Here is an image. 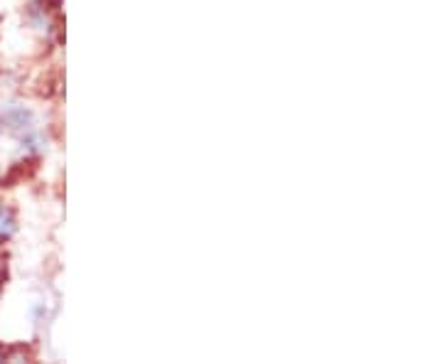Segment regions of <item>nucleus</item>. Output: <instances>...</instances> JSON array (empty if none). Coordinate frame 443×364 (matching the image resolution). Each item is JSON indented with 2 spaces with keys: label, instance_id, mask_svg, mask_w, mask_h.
<instances>
[{
  "label": "nucleus",
  "instance_id": "nucleus-1",
  "mask_svg": "<svg viewBox=\"0 0 443 364\" xmlns=\"http://www.w3.org/2000/svg\"><path fill=\"white\" fill-rule=\"evenodd\" d=\"M5 121L12 125V128H25V125L30 123V114H27L25 108H10L5 114Z\"/></svg>",
  "mask_w": 443,
  "mask_h": 364
},
{
  "label": "nucleus",
  "instance_id": "nucleus-2",
  "mask_svg": "<svg viewBox=\"0 0 443 364\" xmlns=\"http://www.w3.org/2000/svg\"><path fill=\"white\" fill-rule=\"evenodd\" d=\"M15 232V219L5 207H0V236H10Z\"/></svg>",
  "mask_w": 443,
  "mask_h": 364
},
{
  "label": "nucleus",
  "instance_id": "nucleus-3",
  "mask_svg": "<svg viewBox=\"0 0 443 364\" xmlns=\"http://www.w3.org/2000/svg\"><path fill=\"white\" fill-rule=\"evenodd\" d=\"M0 131H3V125H0Z\"/></svg>",
  "mask_w": 443,
  "mask_h": 364
}]
</instances>
